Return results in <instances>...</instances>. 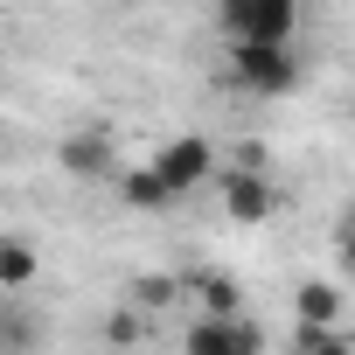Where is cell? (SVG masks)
<instances>
[{"mask_svg":"<svg viewBox=\"0 0 355 355\" xmlns=\"http://www.w3.org/2000/svg\"><path fill=\"white\" fill-rule=\"evenodd\" d=\"M182 293H189L196 313H216V320H223V313H244V286H237L230 272H202V265H196V272H182Z\"/></svg>","mask_w":355,"mask_h":355,"instance_id":"cell-8","label":"cell"},{"mask_svg":"<svg viewBox=\"0 0 355 355\" xmlns=\"http://www.w3.org/2000/svg\"><path fill=\"white\" fill-rule=\"evenodd\" d=\"M286 355H355V341H348L341 327H320V334H293Z\"/></svg>","mask_w":355,"mask_h":355,"instance_id":"cell-13","label":"cell"},{"mask_svg":"<svg viewBox=\"0 0 355 355\" xmlns=\"http://www.w3.org/2000/svg\"><path fill=\"white\" fill-rule=\"evenodd\" d=\"M146 167L174 189V202H182V196L209 189L216 174H223V146H216L209 132H174V139H160V146H153V160H146Z\"/></svg>","mask_w":355,"mask_h":355,"instance_id":"cell-2","label":"cell"},{"mask_svg":"<svg viewBox=\"0 0 355 355\" xmlns=\"http://www.w3.org/2000/svg\"><path fill=\"white\" fill-rule=\"evenodd\" d=\"M56 167L70 174V182H112L119 174V139L105 125H77L56 139Z\"/></svg>","mask_w":355,"mask_h":355,"instance_id":"cell-6","label":"cell"},{"mask_svg":"<svg viewBox=\"0 0 355 355\" xmlns=\"http://www.w3.org/2000/svg\"><path fill=\"white\" fill-rule=\"evenodd\" d=\"M174 300H182V279H132V313H153Z\"/></svg>","mask_w":355,"mask_h":355,"instance_id":"cell-12","label":"cell"},{"mask_svg":"<svg viewBox=\"0 0 355 355\" xmlns=\"http://www.w3.org/2000/svg\"><path fill=\"white\" fill-rule=\"evenodd\" d=\"M306 0H216V35L223 49L237 42H293Z\"/></svg>","mask_w":355,"mask_h":355,"instance_id":"cell-3","label":"cell"},{"mask_svg":"<svg viewBox=\"0 0 355 355\" xmlns=\"http://www.w3.org/2000/svg\"><path fill=\"white\" fill-rule=\"evenodd\" d=\"M42 279V244L21 230H0V293H28Z\"/></svg>","mask_w":355,"mask_h":355,"instance_id":"cell-9","label":"cell"},{"mask_svg":"<svg viewBox=\"0 0 355 355\" xmlns=\"http://www.w3.org/2000/svg\"><path fill=\"white\" fill-rule=\"evenodd\" d=\"M348 119H355V98H348Z\"/></svg>","mask_w":355,"mask_h":355,"instance_id":"cell-15","label":"cell"},{"mask_svg":"<svg viewBox=\"0 0 355 355\" xmlns=\"http://www.w3.org/2000/svg\"><path fill=\"white\" fill-rule=\"evenodd\" d=\"M49 348V320L28 306H0V355H42Z\"/></svg>","mask_w":355,"mask_h":355,"instance_id":"cell-11","label":"cell"},{"mask_svg":"<svg viewBox=\"0 0 355 355\" xmlns=\"http://www.w3.org/2000/svg\"><path fill=\"white\" fill-rule=\"evenodd\" d=\"M182 355H265V334H258V320H244V313H196L189 327H182Z\"/></svg>","mask_w":355,"mask_h":355,"instance_id":"cell-5","label":"cell"},{"mask_svg":"<svg viewBox=\"0 0 355 355\" xmlns=\"http://www.w3.org/2000/svg\"><path fill=\"white\" fill-rule=\"evenodd\" d=\"M341 313H348V293H341L334 279H300V286H293V327H300V334L341 327Z\"/></svg>","mask_w":355,"mask_h":355,"instance_id":"cell-7","label":"cell"},{"mask_svg":"<svg viewBox=\"0 0 355 355\" xmlns=\"http://www.w3.org/2000/svg\"><path fill=\"white\" fill-rule=\"evenodd\" d=\"M334 258H341V272L355 279V202L341 209V223H334Z\"/></svg>","mask_w":355,"mask_h":355,"instance_id":"cell-14","label":"cell"},{"mask_svg":"<svg viewBox=\"0 0 355 355\" xmlns=\"http://www.w3.org/2000/svg\"><path fill=\"white\" fill-rule=\"evenodd\" d=\"M223 77L244 98H293L306 63H300L293 42H237V49H223Z\"/></svg>","mask_w":355,"mask_h":355,"instance_id":"cell-1","label":"cell"},{"mask_svg":"<svg viewBox=\"0 0 355 355\" xmlns=\"http://www.w3.org/2000/svg\"><path fill=\"white\" fill-rule=\"evenodd\" d=\"M216 196H223V216L244 223V230H258V223H272L286 209V189L272 182V174H251V167H223L216 174Z\"/></svg>","mask_w":355,"mask_h":355,"instance_id":"cell-4","label":"cell"},{"mask_svg":"<svg viewBox=\"0 0 355 355\" xmlns=\"http://www.w3.org/2000/svg\"><path fill=\"white\" fill-rule=\"evenodd\" d=\"M112 189H119V202H125L132 216H160V209H174V189L160 182L153 167H119Z\"/></svg>","mask_w":355,"mask_h":355,"instance_id":"cell-10","label":"cell"}]
</instances>
